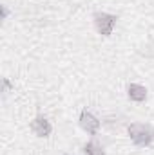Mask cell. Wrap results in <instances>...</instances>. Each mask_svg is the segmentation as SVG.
Wrapping results in <instances>:
<instances>
[{
    "instance_id": "6da1fadb",
    "label": "cell",
    "mask_w": 154,
    "mask_h": 155,
    "mask_svg": "<svg viewBox=\"0 0 154 155\" xmlns=\"http://www.w3.org/2000/svg\"><path fill=\"white\" fill-rule=\"evenodd\" d=\"M127 134H129V139L132 141L134 146H151L154 143V128L151 124H145V123H131L129 128H127Z\"/></svg>"
},
{
    "instance_id": "ba28073f",
    "label": "cell",
    "mask_w": 154,
    "mask_h": 155,
    "mask_svg": "<svg viewBox=\"0 0 154 155\" xmlns=\"http://www.w3.org/2000/svg\"><path fill=\"white\" fill-rule=\"evenodd\" d=\"M0 9H2V20H7V16H9V9H7V5H2Z\"/></svg>"
},
{
    "instance_id": "52a82bcc",
    "label": "cell",
    "mask_w": 154,
    "mask_h": 155,
    "mask_svg": "<svg viewBox=\"0 0 154 155\" xmlns=\"http://www.w3.org/2000/svg\"><path fill=\"white\" fill-rule=\"evenodd\" d=\"M2 85H4V92H9V90L13 88V83L9 81V78H4V79H2Z\"/></svg>"
},
{
    "instance_id": "3957f363",
    "label": "cell",
    "mask_w": 154,
    "mask_h": 155,
    "mask_svg": "<svg viewBox=\"0 0 154 155\" xmlns=\"http://www.w3.org/2000/svg\"><path fill=\"white\" fill-rule=\"evenodd\" d=\"M78 123H80V128H82L85 134H89V135H96L98 130H100V119L94 116L93 112H89L87 108L80 112Z\"/></svg>"
},
{
    "instance_id": "7a4b0ae2",
    "label": "cell",
    "mask_w": 154,
    "mask_h": 155,
    "mask_svg": "<svg viewBox=\"0 0 154 155\" xmlns=\"http://www.w3.org/2000/svg\"><path fill=\"white\" fill-rule=\"evenodd\" d=\"M93 22H94V27H96L98 35L111 36L113 31H114V27H116L118 16L116 15H111V13H105V11H96L93 15Z\"/></svg>"
},
{
    "instance_id": "8992f818",
    "label": "cell",
    "mask_w": 154,
    "mask_h": 155,
    "mask_svg": "<svg viewBox=\"0 0 154 155\" xmlns=\"http://www.w3.org/2000/svg\"><path fill=\"white\" fill-rule=\"evenodd\" d=\"M83 153L85 155H105V150L102 148L100 143L96 141H89L83 144Z\"/></svg>"
},
{
    "instance_id": "5b68a950",
    "label": "cell",
    "mask_w": 154,
    "mask_h": 155,
    "mask_svg": "<svg viewBox=\"0 0 154 155\" xmlns=\"http://www.w3.org/2000/svg\"><path fill=\"white\" fill-rule=\"evenodd\" d=\"M127 96L134 103H143L147 99V88L140 83H129L127 85Z\"/></svg>"
},
{
    "instance_id": "9c48e42d",
    "label": "cell",
    "mask_w": 154,
    "mask_h": 155,
    "mask_svg": "<svg viewBox=\"0 0 154 155\" xmlns=\"http://www.w3.org/2000/svg\"><path fill=\"white\" fill-rule=\"evenodd\" d=\"M62 155H67V153H62Z\"/></svg>"
},
{
    "instance_id": "277c9868",
    "label": "cell",
    "mask_w": 154,
    "mask_h": 155,
    "mask_svg": "<svg viewBox=\"0 0 154 155\" xmlns=\"http://www.w3.org/2000/svg\"><path fill=\"white\" fill-rule=\"evenodd\" d=\"M31 132L40 137V139H45V137H49L51 135V132H53V124H51V121L47 119V117L44 116H37L33 121H31Z\"/></svg>"
}]
</instances>
